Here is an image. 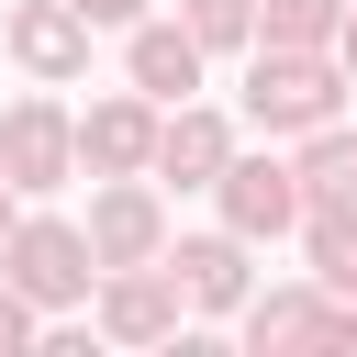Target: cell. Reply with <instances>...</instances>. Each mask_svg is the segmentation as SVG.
I'll list each match as a JSON object with an SVG mask.
<instances>
[{"label":"cell","mask_w":357,"mask_h":357,"mask_svg":"<svg viewBox=\"0 0 357 357\" xmlns=\"http://www.w3.org/2000/svg\"><path fill=\"white\" fill-rule=\"evenodd\" d=\"M89 245H100V268L167 257V245H178V234H167V190H156V178H89Z\"/></svg>","instance_id":"7"},{"label":"cell","mask_w":357,"mask_h":357,"mask_svg":"<svg viewBox=\"0 0 357 357\" xmlns=\"http://www.w3.org/2000/svg\"><path fill=\"white\" fill-rule=\"evenodd\" d=\"M234 167V123L212 112V100H178L167 112V134H156V178H178V190H212Z\"/></svg>","instance_id":"12"},{"label":"cell","mask_w":357,"mask_h":357,"mask_svg":"<svg viewBox=\"0 0 357 357\" xmlns=\"http://www.w3.org/2000/svg\"><path fill=\"white\" fill-rule=\"evenodd\" d=\"M89 324H100L112 346H178V324H190V290H178V268H167V257H145V268H100V290H89Z\"/></svg>","instance_id":"4"},{"label":"cell","mask_w":357,"mask_h":357,"mask_svg":"<svg viewBox=\"0 0 357 357\" xmlns=\"http://www.w3.org/2000/svg\"><path fill=\"white\" fill-rule=\"evenodd\" d=\"M11 223H22V190H11V178H0V245H11Z\"/></svg>","instance_id":"19"},{"label":"cell","mask_w":357,"mask_h":357,"mask_svg":"<svg viewBox=\"0 0 357 357\" xmlns=\"http://www.w3.org/2000/svg\"><path fill=\"white\" fill-rule=\"evenodd\" d=\"M346 56L335 45H245V123L257 134H312L346 123Z\"/></svg>","instance_id":"1"},{"label":"cell","mask_w":357,"mask_h":357,"mask_svg":"<svg viewBox=\"0 0 357 357\" xmlns=\"http://www.w3.org/2000/svg\"><path fill=\"white\" fill-rule=\"evenodd\" d=\"M346 0H257V45H335Z\"/></svg>","instance_id":"15"},{"label":"cell","mask_w":357,"mask_h":357,"mask_svg":"<svg viewBox=\"0 0 357 357\" xmlns=\"http://www.w3.org/2000/svg\"><path fill=\"white\" fill-rule=\"evenodd\" d=\"M212 201H223V223H234L245 245H279V234H301V212H312V201H301V167H290V156H245V145H234V167L212 178Z\"/></svg>","instance_id":"6"},{"label":"cell","mask_w":357,"mask_h":357,"mask_svg":"<svg viewBox=\"0 0 357 357\" xmlns=\"http://www.w3.org/2000/svg\"><path fill=\"white\" fill-rule=\"evenodd\" d=\"M167 268H178L190 312H212V324H234V312L257 301V245H245L234 223H212V234H178V245H167Z\"/></svg>","instance_id":"9"},{"label":"cell","mask_w":357,"mask_h":357,"mask_svg":"<svg viewBox=\"0 0 357 357\" xmlns=\"http://www.w3.org/2000/svg\"><path fill=\"white\" fill-rule=\"evenodd\" d=\"M324 312H335V290L301 279V290H257L234 312V335H245V357H324Z\"/></svg>","instance_id":"11"},{"label":"cell","mask_w":357,"mask_h":357,"mask_svg":"<svg viewBox=\"0 0 357 357\" xmlns=\"http://www.w3.org/2000/svg\"><path fill=\"white\" fill-rule=\"evenodd\" d=\"M33 346H45V312H33V301L0 279V357H33Z\"/></svg>","instance_id":"17"},{"label":"cell","mask_w":357,"mask_h":357,"mask_svg":"<svg viewBox=\"0 0 357 357\" xmlns=\"http://www.w3.org/2000/svg\"><path fill=\"white\" fill-rule=\"evenodd\" d=\"M0 178H11L22 201H56V190L78 178V112L45 100V78H33V100L0 112Z\"/></svg>","instance_id":"3"},{"label":"cell","mask_w":357,"mask_h":357,"mask_svg":"<svg viewBox=\"0 0 357 357\" xmlns=\"http://www.w3.org/2000/svg\"><path fill=\"white\" fill-rule=\"evenodd\" d=\"M290 167H301V201H346V190H357V134H346V123H312V134L290 145Z\"/></svg>","instance_id":"14"},{"label":"cell","mask_w":357,"mask_h":357,"mask_svg":"<svg viewBox=\"0 0 357 357\" xmlns=\"http://www.w3.org/2000/svg\"><path fill=\"white\" fill-rule=\"evenodd\" d=\"M0 279L56 324V312H89V290H100V245H89V223L22 201V223H11V245H0Z\"/></svg>","instance_id":"2"},{"label":"cell","mask_w":357,"mask_h":357,"mask_svg":"<svg viewBox=\"0 0 357 357\" xmlns=\"http://www.w3.org/2000/svg\"><path fill=\"white\" fill-rule=\"evenodd\" d=\"M78 11H89V22H100V33H134V22H145V11H156V0H78Z\"/></svg>","instance_id":"18"},{"label":"cell","mask_w":357,"mask_h":357,"mask_svg":"<svg viewBox=\"0 0 357 357\" xmlns=\"http://www.w3.org/2000/svg\"><path fill=\"white\" fill-rule=\"evenodd\" d=\"M89 11L78 0H11V22H0V45H11V67L22 78H45V89H67V78H89Z\"/></svg>","instance_id":"8"},{"label":"cell","mask_w":357,"mask_h":357,"mask_svg":"<svg viewBox=\"0 0 357 357\" xmlns=\"http://www.w3.org/2000/svg\"><path fill=\"white\" fill-rule=\"evenodd\" d=\"M156 134H167V100L145 89H112L78 112V178H156Z\"/></svg>","instance_id":"5"},{"label":"cell","mask_w":357,"mask_h":357,"mask_svg":"<svg viewBox=\"0 0 357 357\" xmlns=\"http://www.w3.org/2000/svg\"><path fill=\"white\" fill-rule=\"evenodd\" d=\"M335 56H346V78H357V0H346V33H335Z\"/></svg>","instance_id":"20"},{"label":"cell","mask_w":357,"mask_h":357,"mask_svg":"<svg viewBox=\"0 0 357 357\" xmlns=\"http://www.w3.org/2000/svg\"><path fill=\"white\" fill-rule=\"evenodd\" d=\"M178 22H190L212 56H245V45H257V0H178Z\"/></svg>","instance_id":"16"},{"label":"cell","mask_w":357,"mask_h":357,"mask_svg":"<svg viewBox=\"0 0 357 357\" xmlns=\"http://www.w3.org/2000/svg\"><path fill=\"white\" fill-rule=\"evenodd\" d=\"M123 78L145 89V100H201V78H212V45L190 33V22H167V11H145L134 33H123Z\"/></svg>","instance_id":"10"},{"label":"cell","mask_w":357,"mask_h":357,"mask_svg":"<svg viewBox=\"0 0 357 357\" xmlns=\"http://www.w3.org/2000/svg\"><path fill=\"white\" fill-rule=\"evenodd\" d=\"M301 257H312V279H324V290H357V190L301 212Z\"/></svg>","instance_id":"13"}]
</instances>
